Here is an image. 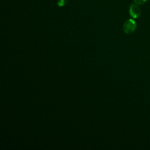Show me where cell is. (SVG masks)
I'll return each instance as SVG.
<instances>
[{
	"label": "cell",
	"instance_id": "6da1fadb",
	"mask_svg": "<svg viewBox=\"0 0 150 150\" xmlns=\"http://www.w3.org/2000/svg\"><path fill=\"white\" fill-rule=\"evenodd\" d=\"M137 28V23L132 19H127L124 23L123 30L126 34H131Z\"/></svg>",
	"mask_w": 150,
	"mask_h": 150
},
{
	"label": "cell",
	"instance_id": "7a4b0ae2",
	"mask_svg": "<svg viewBox=\"0 0 150 150\" xmlns=\"http://www.w3.org/2000/svg\"><path fill=\"white\" fill-rule=\"evenodd\" d=\"M129 13L133 19H137L141 15V9L139 5L136 4H132L129 6Z\"/></svg>",
	"mask_w": 150,
	"mask_h": 150
},
{
	"label": "cell",
	"instance_id": "3957f363",
	"mask_svg": "<svg viewBox=\"0 0 150 150\" xmlns=\"http://www.w3.org/2000/svg\"><path fill=\"white\" fill-rule=\"evenodd\" d=\"M68 1L69 0H58L57 4L59 6L62 7V6H63L64 5H65L67 3Z\"/></svg>",
	"mask_w": 150,
	"mask_h": 150
},
{
	"label": "cell",
	"instance_id": "277c9868",
	"mask_svg": "<svg viewBox=\"0 0 150 150\" xmlns=\"http://www.w3.org/2000/svg\"><path fill=\"white\" fill-rule=\"evenodd\" d=\"M133 1L135 4L138 5H142L147 1V0H133Z\"/></svg>",
	"mask_w": 150,
	"mask_h": 150
}]
</instances>
